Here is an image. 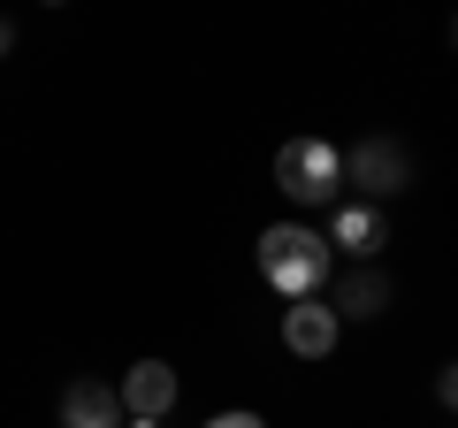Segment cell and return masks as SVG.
<instances>
[{
	"instance_id": "obj_5",
	"label": "cell",
	"mask_w": 458,
	"mask_h": 428,
	"mask_svg": "<svg viewBox=\"0 0 458 428\" xmlns=\"http://www.w3.org/2000/svg\"><path fill=\"white\" fill-rule=\"evenodd\" d=\"M352 184H360V192H375V199H390V192H405L412 184V161L405 153L390 146V138H367V146H352Z\"/></svg>"
},
{
	"instance_id": "obj_1",
	"label": "cell",
	"mask_w": 458,
	"mask_h": 428,
	"mask_svg": "<svg viewBox=\"0 0 458 428\" xmlns=\"http://www.w3.org/2000/svg\"><path fill=\"white\" fill-rule=\"evenodd\" d=\"M328 261H336V245L313 230H298V222H276V230H260V276L276 283L283 298H313L328 283Z\"/></svg>"
},
{
	"instance_id": "obj_8",
	"label": "cell",
	"mask_w": 458,
	"mask_h": 428,
	"mask_svg": "<svg viewBox=\"0 0 458 428\" xmlns=\"http://www.w3.org/2000/svg\"><path fill=\"white\" fill-rule=\"evenodd\" d=\"M382 298H390V283H382V276H352V283H344V298H336V313H360V321H367V313H382Z\"/></svg>"
},
{
	"instance_id": "obj_7",
	"label": "cell",
	"mask_w": 458,
	"mask_h": 428,
	"mask_svg": "<svg viewBox=\"0 0 458 428\" xmlns=\"http://www.w3.org/2000/svg\"><path fill=\"white\" fill-rule=\"evenodd\" d=\"M328 245H344V253H375V245H382V214L360 207V199H344L336 222H328Z\"/></svg>"
},
{
	"instance_id": "obj_2",
	"label": "cell",
	"mask_w": 458,
	"mask_h": 428,
	"mask_svg": "<svg viewBox=\"0 0 458 428\" xmlns=\"http://www.w3.org/2000/svg\"><path fill=\"white\" fill-rule=\"evenodd\" d=\"M276 184L298 207H328V199L344 192V153L328 146V138H291V146L276 153Z\"/></svg>"
},
{
	"instance_id": "obj_11",
	"label": "cell",
	"mask_w": 458,
	"mask_h": 428,
	"mask_svg": "<svg viewBox=\"0 0 458 428\" xmlns=\"http://www.w3.org/2000/svg\"><path fill=\"white\" fill-rule=\"evenodd\" d=\"M8 47H16V31H8V23H0V54H8Z\"/></svg>"
},
{
	"instance_id": "obj_3",
	"label": "cell",
	"mask_w": 458,
	"mask_h": 428,
	"mask_svg": "<svg viewBox=\"0 0 458 428\" xmlns=\"http://www.w3.org/2000/svg\"><path fill=\"white\" fill-rule=\"evenodd\" d=\"M336 330H344V313L321 306V298H291V313H283V345L298 360H328L336 352Z\"/></svg>"
},
{
	"instance_id": "obj_13",
	"label": "cell",
	"mask_w": 458,
	"mask_h": 428,
	"mask_svg": "<svg viewBox=\"0 0 458 428\" xmlns=\"http://www.w3.org/2000/svg\"><path fill=\"white\" fill-rule=\"evenodd\" d=\"M451 39H458V16H451Z\"/></svg>"
},
{
	"instance_id": "obj_12",
	"label": "cell",
	"mask_w": 458,
	"mask_h": 428,
	"mask_svg": "<svg viewBox=\"0 0 458 428\" xmlns=\"http://www.w3.org/2000/svg\"><path fill=\"white\" fill-rule=\"evenodd\" d=\"M131 428H161V421H131Z\"/></svg>"
},
{
	"instance_id": "obj_14",
	"label": "cell",
	"mask_w": 458,
	"mask_h": 428,
	"mask_svg": "<svg viewBox=\"0 0 458 428\" xmlns=\"http://www.w3.org/2000/svg\"><path fill=\"white\" fill-rule=\"evenodd\" d=\"M47 8H62V0H47Z\"/></svg>"
},
{
	"instance_id": "obj_4",
	"label": "cell",
	"mask_w": 458,
	"mask_h": 428,
	"mask_svg": "<svg viewBox=\"0 0 458 428\" xmlns=\"http://www.w3.org/2000/svg\"><path fill=\"white\" fill-rule=\"evenodd\" d=\"M168 406H176V367L138 360L131 375H123V413H131V421H168Z\"/></svg>"
},
{
	"instance_id": "obj_10",
	"label": "cell",
	"mask_w": 458,
	"mask_h": 428,
	"mask_svg": "<svg viewBox=\"0 0 458 428\" xmlns=\"http://www.w3.org/2000/svg\"><path fill=\"white\" fill-rule=\"evenodd\" d=\"M207 428H267V421H260V413H214Z\"/></svg>"
},
{
	"instance_id": "obj_9",
	"label": "cell",
	"mask_w": 458,
	"mask_h": 428,
	"mask_svg": "<svg viewBox=\"0 0 458 428\" xmlns=\"http://www.w3.org/2000/svg\"><path fill=\"white\" fill-rule=\"evenodd\" d=\"M436 398H443V406L458 413V360H451V367H443V375H436Z\"/></svg>"
},
{
	"instance_id": "obj_6",
	"label": "cell",
	"mask_w": 458,
	"mask_h": 428,
	"mask_svg": "<svg viewBox=\"0 0 458 428\" xmlns=\"http://www.w3.org/2000/svg\"><path fill=\"white\" fill-rule=\"evenodd\" d=\"M62 428H123V390L77 375V382L62 390Z\"/></svg>"
}]
</instances>
